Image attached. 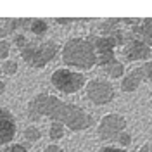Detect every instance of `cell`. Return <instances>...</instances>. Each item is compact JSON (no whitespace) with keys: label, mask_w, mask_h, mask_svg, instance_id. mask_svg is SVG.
Here are the masks:
<instances>
[{"label":"cell","mask_w":152,"mask_h":152,"mask_svg":"<svg viewBox=\"0 0 152 152\" xmlns=\"http://www.w3.org/2000/svg\"><path fill=\"white\" fill-rule=\"evenodd\" d=\"M26 114L31 121L50 119L52 123L64 124L71 132H86L92 128L94 118L86 109L76 104H69L61 97L47 92L37 94L26 105Z\"/></svg>","instance_id":"cell-1"},{"label":"cell","mask_w":152,"mask_h":152,"mask_svg":"<svg viewBox=\"0 0 152 152\" xmlns=\"http://www.w3.org/2000/svg\"><path fill=\"white\" fill-rule=\"evenodd\" d=\"M61 57L66 67H71L75 71H88L97 66V54L95 47L88 38L73 37L61 47Z\"/></svg>","instance_id":"cell-2"},{"label":"cell","mask_w":152,"mask_h":152,"mask_svg":"<svg viewBox=\"0 0 152 152\" xmlns=\"http://www.w3.org/2000/svg\"><path fill=\"white\" fill-rule=\"evenodd\" d=\"M61 50V45L56 40H29L21 48V59L33 69H43L50 64Z\"/></svg>","instance_id":"cell-3"},{"label":"cell","mask_w":152,"mask_h":152,"mask_svg":"<svg viewBox=\"0 0 152 152\" xmlns=\"http://www.w3.org/2000/svg\"><path fill=\"white\" fill-rule=\"evenodd\" d=\"M50 83L59 94L62 95H75L86 86L85 73L75 71L71 67H57L50 76Z\"/></svg>","instance_id":"cell-4"},{"label":"cell","mask_w":152,"mask_h":152,"mask_svg":"<svg viewBox=\"0 0 152 152\" xmlns=\"http://www.w3.org/2000/svg\"><path fill=\"white\" fill-rule=\"evenodd\" d=\"M128 128V121L123 114L118 113H107L104 114L99 123H97V137L102 142H116L118 137Z\"/></svg>","instance_id":"cell-5"},{"label":"cell","mask_w":152,"mask_h":152,"mask_svg":"<svg viewBox=\"0 0 152 152\" xmlns=\"http://www.w3.org/2000/svg\"><path fill=\"white\" fill-rule=\"evenodd\" d=\"M85 97L94 105H107L116 99V88L105 78H92L86 81Z\"/></svg>","instance_id":"cell-6"},{"label":"cell","mask_w":152,"mask_h":152,"mask_svg":"<svg viewBox=\"0 0 152 152\" xmlns=\"http://www.w3.org/2000/svg\"><path fill=\"white\" fill-rule=\"evenodd\" d=\"M18 135V123L9 109L0 107V147H7Z\"/></svg>","instance_id":"cell-7"},{"label":"cell","mask_w":152,"mask_h":152,"mask_svg":"<svg viewBox=\"0 0 152 152\" xmlns=\"http://www.w3.org/2000/svg\"><path fill=\"white\" fill-rule=\"evenodd\" d=\"M151 52L152 48L140 38H132L130 42H126L123 45V57L130 62H135V61L147 62L151 61Z\"/></svg>","instance_id":"cell-8"},{"label":"cell","mask_w":152,"mask_h":152,"mask_svg":"<svg viewBox=\"0 0 152 152\" xmlns=\"http://www.w3.org/2000/svg\"><path fill=\"white\" fill-rule=\"evenodd\" d=\"M143 81H145V78H143V73L140 66L133 67L130 71H126V75L121 78V92L124 94H133V92H137L140 85H142Z\"/></svg>","instance_id":"cell-9"},{"label":"cell","mask_w":152,"mask_h":152,"mask_svg":"<svg viewBox=\"0 0 152 152\" xmlns=\"http://www.w3.org/2000/svg\"><path fill=\"white\" fill-rule=\"evenodd\" d=\"M132 31H133L135 37L140 38L142 42H145L152 48V18L138 19V23L135 24V28Z\"/></svg>","instance_id":"cell-10"},{"label":"cell","mask_w":152,"mask_h":152,"mask_svg":"<svg viewBox=\"0 0 152 152\" xmlns=\"http://www.w3.org/2000/svg\"><path fill=\"white\" fill-rule=\"evenodd\" d=\"M102 71H104V75L107 78H111V80H121L124 75H126V67H124V62L121 61H113L111 64H107L105 67H102Z\"/></svg>","instance_id":"cell-11"},{"label":"cell","mask_w":152,"mask_h":152,"mask_svg":"<svg viewBox=\"0 0 152 152\" xmlns=\"http://www.w3.org/2000/svg\"><path fill=\"white\" fill-rule=\"evenodd\" d=\"M28 29L35 35L37 40H42V38L47 35V31H48V23L45 21V19H31Z\"/></svg>","instance_id":"cell-12"},{"label":"cell","mask_w":152,"mask_h":152,"mask_svg":"<svg viewBox=\"0 0 152 152\" xmlns=\"http://www.w3.org/2000/svg\"><path fill=\"white\" fill-rule=\"evenodd\" d=\"M23 137H24V140L28 143H37L42 140V130L38 128L37 124H29V126H26L24 128V133H23Z\"/></svg>","instance_id":"cell-13"},{"label":"cell","mask_w":152,"mask_h":152,"mask_svg":"<svg viewBox=\"0 0 152 152\" xmlns=\"http://www.w3.org/2000/svg\"><path fill=\"white\" fill-rule=\"evenodd\" d=\"M64 135H66V126H64V124L50 123V126H48V138H50V142H59V140H62Z\"/></svg>","instance_id":"cell-14"},{"label":"cell","mask_w":152,"mask_h":152,"mask_svg":"<svg viewBox=\"0 0 152 152\" xmlns=\"http://www.w3.org/2000/svg\"><path fill=\"white\" fill-rule=\"evenodd\" d=\"M18 69H19L18 61H14V59H7V61L2 62V66H0V73H2L4 76H14V75H18Z\"/></svg>","instance_id":"cell-15"},{"label":"cell","mask_w":152,"mask_h":152,"mask_svg":"<svg viewBox=\"0 0 152 152\" xmlns=\"http://www.w3.org/2000/svg\"><path fill=\"white\" fill-rule=\"evenodd\" d=\"M116 143H118V147H121V149L130 147V145H132V133L128 132V130H126V132H123L119 137H118Z\"/></svg>","instance_id":"cell-16"},{"label":"cell","mask_w":152,"mask_h":152,"mask_svg":"<svg viewBox=\"0 0 152 152\" xmlns=\"http://www.w3.org/2000/svg\"><path fill=\"white\" fill-rule=\"evenodd\" d=\"M9 56H10V43L7 40H0V59H2V62L7 61Z\"/></svg>","instance_id":"cell-17"},{"label":"cell","mask_w":152,"mask_h":152,"mask_svg":"<svg viewBox=\"0 0 152 152\" xmlns=\"http://www.w3.org/2000/svg\"><path fill=\"white\" fill-rule=\"evenodd\" d=\"M140 69H142V73H143L145 81H151L152 83V61L142 62V64H140Z\"/></svg>","instance_id":"cell-18"},{"label":"cell","mask_w":152,"mask_h":152,"mask_svg":"<svg viewBox=\"0 0 152 152\" xmlns=\"http://www.w3.org/2000/svg\"><path fill=\"white\" fill-rule=\"evenodd\" d=\"M12 42H14V45H16V47L21 50V48L24 47L29 40L24 37V33H14V35H12Z\"/></svg>","instance_id":"cell-19"},{"label":"cell","mask_w":152,"mask_h":152,"mask_svg":"<svg viewBox=\"0 0 152 152\" xmlns=\"http://www.w3.org/2000/svg\"><path fill=\"white\" fill-rule=\"evenodd\" d=\"M4 152H28V149L23 143H10L7 147H4Z\"/></svg>","instance_id":"cell-20"},{"label":"cell","mask_w":152,"mask_h":152,"mask_svg":"<svg viewBox=\"0 0 152 152\" xmlns=\"http://www.w3.org/2000/svg\"><path fill=\"white\" fill-rule=\"evenodd\" d=\"M99 152H128L126 149H121V147H118V145H104V147H100Z\"/></svg>","instance_id":"cell-21"},{"label":"cell","mask_w":152,"mask_h":152,"mask_svg":"<svg viewBox=\"0 0 152 152\" xmlns=\"http://www.w3.org/2000/svg\"><path fill=\"white\" fill-rule=\"evenodd\" d=\"M42 152H66L61 145H57V143H48L47 147H43V151Z\"/></svg>","instance_id":"cell-22"},{"label":"cell","mask_w":152,"mask_h":152,"mask_svg":"<svg viewBox=\"0 0 152 152\" xmlns=\"http://www.w3.org/2000/svg\"><path fill=\"white\" fill-rule=\"evenodd\" d=\"M138 152H152V143H142L140 145V149H138Z\"/></svg>","instance_id":"cell-23"},{"label":"cell","mask_w":152,"mask_h":152,"mask_svg":"<svg viewBox=\"0 0 152 152\" xmlns=\"http://www.w3.org/2000/svg\"><path fill=\"white\" fill-rule=\"evenodd\" d=\"M73 21H75V19H62V18H59V19H56V23L57 24H62V26H67V24H71V23H73Z\"/></svg>","instance_id":"cell-24"},{"label":"cell","mask_w":152,"mask_h":152,"mask_svg":"<svg viewBox=\"0 0 152 152\" xmlns=\"http://www.w3.org/2000/svg\"><path fill=\"white\" fill-rule=\"evenodd\" d=\"M7 35H10V33H9L5 28H4L2 24H0V40H5V37H7Z\"/></svg>","instance_id":"cell-25"},{"label":"cell","mask_w":152,"mask_h":152,"mask_svg":"<svg viewBox=\"0 0 152 152\" xmlns=\"http://www.w3.org/2000/svg\"><path fill=\"white\" fill-rule=\"evenodd\" d=\"M5 86H7V85H5V81H2V80H0V95L5 94Z\"/></svg>","instance_id":"cell-26"},{"label":"cell","mask_w":152,"mask_h":152,"mask_svg":"<svg viewBox=\"0 0 152 152\" xmlns=\"http://www.w3.org/2000/svg\"><path fill=\"white\" fill-rule=\"evenodd\" d=\"M151 61H152V52H151Z\"/></svg>","instance_id":"cell-27"},{"label":"cell","mask_w":152,"mask_h":152,"mask_svg":"<svg viewBox=\"0 0 152 152\" xmlns=\"http://www.w3.org/2000/svg\"><path fill=\"white\" fill-rule=\"evenodd\" d=\"M0 152H4V149H0Z\"/></svg>","instance_id":"cell-28"},{"label":"cell","mask_w":152,"mask_h":152,"mask_svg":"<svg viewBox=\"0 0 152 152\" xmlns=\"http://www.w3.org/2000/svg\"><path fill=\"white\" fill-rule=\"evenodd\" d=\"M151 107H152V102H151Z\"/></svg>","instance_id":"cell-29"}]
</instances>
